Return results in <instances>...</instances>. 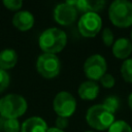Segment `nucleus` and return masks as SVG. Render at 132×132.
<instances>
[{
    "label": "nucleus",
    "instance_id": "obj_25",
    "mask_svg": "<svg viewBox=\"0 0 132 132\" xmlns=\"http://www.w3.org/2000/svg\"><path fill=\"white\" fill-rule=\"evenodd\" d=\"M46 132H64V131H63V130H60V129H58V128H56V127H52V128L47 129Z\"/></svg>",
    "mask_w": 132,
    "mask_h": 132
},
{
    "label": "nucleus",
    "instance_id": "obj_15",
    "mask_svg": "<svg viewBox=\"0 0 132 132\" xmlns=\"http://www.w3.org/2000/svg\"><path fill=\"white\" fill-rule=\"evenodd\" d=\"M18 62V55L12 48H5L0 53V68L10 69Z\"/></svg>",
    "mask_w": 132,
    "mask_h": 132
},
{
    "label": "nucleus",
    "instance_id": "obj_24",
    "mask_svg": "<svg viewBox=\"0 0 132 132\" xmlns=\"http://www.w3.org/2000/svg\"><path fill=\"white\" fill-rule=\"evenodd\" d=\"M68 126V118H64V117H58L56 119V128L63 130L64 128H66Z\"/></svg>",
    "mask_w": 132,
    "mask_h": 132
},
{
    "label": "nucleus",
    "instance_id": "obj_23",
    "mask_svg": "<svg viewBox=\"0 0 132 132\" xmlns=\"http://www.w3.org/2000/svg\"><path fill=\"white\" fill-rule=\"evenodd\" d=\"M3 4L9 10H18L19 8L22 7L23 2L21 0H4Z\"/></svg>",
    "mask_w": 132,
    "mask_h": 132
},
{
    "label": "nucleus",
    "instance_id": "obj_22",
    "mask_svg": "<svg viewBox=\"0 0 132 132\" xmlns=\"http://www.w3.org/2000/svg\"><path fill=\"white\" fill-rule=\"evenodd\" d=\"M9 85V75L5 70L0 68V93L3 92Z\"/></svg>",
    "mask_w": 132,
    "mask_h": 132
},
{
    "label": "nucleus",
    "instance_id": "obj_19",
    "mask_svg": "<svg viewBox=\"0 0 132 132\" xmlns=\"http://www.w3.org/2000/svg\"><path fill=\"white\" fill-rule=\"evenodd\" d=\"M110 112H112L114 114V112L118 110L119 106H120V101L119 98L116 96H108L105 98V100L102 103Z\"/></svg>",
    "mask_w": 132,
    "mask_h": 132
},
{
    "label": "nucleus",
    "instance_id": "obj_12",
    "mask_svg": "<svg viewBox=\"0 0 132 132\" xmlns=\"http://www.w3.org/2000/svg\"><path fill=\"white\" fill-rule=\"evenodd\" d=\"M13 26L21 31H27L34 25V16L29 11H19L13 15Z\"/></svg>",
    "mask_w": 132,
    "mask_h": 132
},
{
    "label": "nucleus",
    "instance_id": "obj_11",
    "mask_svg": "<svg viewBox=\"0 0 132 132\" xmlns=\"http://www.w3.org/2000/svg\"><path fill=\"white\" fill-rule=\"evenodd\" d=\"M132 53V42L125 38L117 39L112 44V54L116 58L121 60H126Z\"/></svg>",
    "mask_w": 132,
    "mask_h": 132
},
{
    "label": "nucleus",
    "instance_id": "obj_4",
    "mask_svg": "<svg viewBox=\"0 0 132 132\" xmlns=\"http://www.w3.org/2000/svg\"><path fill=\"white\" fill-rule=\"evenodd\" d=\"M27 110V102L24 97L9 94L0 99V114L4 119H16Z\"/></svg>",
    "mask_w": 132,
    "mask_h": 132
},
{
    "label": "nucleus",
    "instance_id": "obj_28",
    "mask_svg": "<svg viewBox=\"0 0 132 132\" xmlns=\"http://www.w3.org/2000/svg\"><path fill=\"white\" fill-rule=\"evenodd\" d=\"M86 132H94V131H86Z\"/></svg>",
    "mask_w": 132,
    "mask_h": 132
},
{
    "label": "nucleus",
    "instance_id": "obj_8",
    "mask_svg": "<svg viewBox=\"0 0 132 132\" xmlns=\"http://www.w3.org/2000/svg\"><path fill=\"white\" fill-rule=\"evenodd\" d=\"M76 108L74 97L68 92H60L54 99V109L59 117L69 118Z\"/></svg>",
    "mask_w": 132,
    "mask_h": 132
},
{
    "label": "nucleus",
    "instance_id": "obj_20",
    "mask_svg": "<svg viewBox=\"0 0 132 132\" xmlns=\"http://www.w3.org/2000/svg\"><path fill=\"white\" fill-rule=\"evenodd\" d=\"M102 41L106 46H110L113 44V33L109 28H105L102 32Z\"/></svg>",
    "mask_w": 132,
    "mask_h": 132
},
{
    "label": "nucleus",
    "instance_id": "obj_27",
    "mask_svg": "<svg viewBox=\"0 0 132 132\" xmlns=\"http://www.w3.org/2000/svg\"><path fill=\"white\" fill-rule=\"evenodd\" d=\"M131 40H132V31H131Z\"/></svg>",
    "mask_w": 132,
    "mask_h": 132
},
{
    "label": "nucleus",
    "instance_id": "obj_9",
    "mask_svg": "<svg viewBox=\"0 0 132 132\" xmlns=\"http://www.w3.org/2000/svg\"><path fill=\"white\" fill-rule=\"evenodd\" d=\"M76 15L77 10L66 2L57 5L54 11L55 21L62 26H68L74 23V21L76 20Z\"/></svg>",
    "mask_w": 132,
    "mask_h": 132
},
{
    "label": "nucleus",
    "instance_id": "obj_13",
    "mask_svg": "<svg viewBox=\"0 0 132 132\" xmlns=\"http://www.w3.org/2000/svg\"><path fill=\"white\" fill-rule=\"evenodd\" d=\"M47 126L44 120L38 117L29 118L26 120L21 128L20 132H46Z\"/></svg>",
    "mask_w": 132,
    "mask_h": 132
},
{
    "label": "nucleus",
    "instance_id": "obj_3",
    "mask_svg": "<svg viewBox=\"0 0 132 132\" xmlns=\"http://www.w3.org/2000/svg\"><path fill=\"white\" fill-rule=\"evenodd\" d=\"M86 120L92 128L96 130H106L114 122V114L103 104H96L88 109Z\"/></svg>",
    "mask_w": 132,
    "mask_h": 132
},
{
    "label": "nucleus",
    "instance_id": "obj_10",
    "mask_svg": "<svg viewBox=\"0 0 132 132\" xmlns=\"http://www.w3.org/2000/svg\"><path fill=\"white\" fill-rule=\"evenodd\" d=\"M67 4L73 6L76 10L88 13V12H96L101 10L104 5L105 1L103 0H96V1H90V0H72V1H66Z\"/></svg>",
    "mask_w": 132,
    "mask_h": 132
},
{
    "label": "nucleus",
    "instance_id": "obj_14",
    "mask_svg": "<svg viewBox=\"0 0 132 132\" xmlns=\"http://www.w3.org/2000/svg\"><path fill=\"white\" fill-rule=\"evenodd\" d=\"M99 94V86L93 80H88L80 84L78 95L84 100H94Z\"/></svg>",
    "mask_w": 132,
    "mask_h": 132
},
{
    "label": "nucleus",
    "instance_id": "obj_1",
    "mask_svg": "<svg viewBox=\"0 0 132 132\" xmlns=\"http://www.w3.org/2000/svg\"><path fill=\"white\" fill-rule=\"evenodd\" d=\"M39 46L46 54L61 52L67 42L66 34L58 28H50L43 31L39 37Z\"/></svg>",
    "mask_w": 132,
    "mask_h": 132
},
{
    "label": "nucleus",
    "instance_id": "obj_21",
    "mask_svg": "<svg viewBox=\"0 0 132 132\" xmlns=\"http://www.w3.org/2000/svg\"><path fill=\"white\" fill-rule=\"evenodd\" d=\"M100 82L101 85L104 87V88H112L116 84V80H114V77L111 75V74H108V73H105L101 78H100Z\"/></svg>",
    "mask_w": 132,
    "mask_h": 132
},
{
    "label": "nucleus",
    "instance_id": "obj_6",
    "mask_svg": "<svg viewBox=\"0 0 132 132\" xmlns=\"http://www.w3.org/2000/svg\"><path fill=\"white\" fill-rule=\"evenodd\" d=\"M102 27V20L96 12L84 13L78 21L79 33L85 37L96 36Z\"/></svg>",
    "mask_w": 132,
    "mask_h": 132
},
{
    "label": "nucleus",
    "instance_id": "obj_2",
    "mask_svg": "<svg viewBox=\"0 0 132 132\" xmlns=\"http://www.w3.org/2000/svg\"><path fill=\"white\" fill-rule=\"evenodd\" d=\"M110 22L119 28L132 26V2L127 0H116L108 8Z\"/></svg>",
    "mask_w": 132,
    "mask_h": 132
},
{
    "label": "nucleus",
    "instance_id": "obj_16",
    "mask_svg": "<svg viewBox=\"0 0 132 132\" xmlns=\"http://www.w3.org/2000/svg\"><path fill=\"white\" fill-rule=\"evenodd\" d=\"M0 130L3 132H20V123L16 119H0Z\"/></svg>",
    "mask_w": 132,
    "mask_h": 132
},
{
    "label": "nucleus",
    "instance_id": "obj_18",
    "mask_svg": "<svg viewBox=\"0 0 132 132\" xmlns=\"http://www.w3.org/2000/svg\"><path fill=\"white\" fill-rule=\"evenodd\" d=\"M108 132H132V128L125 121H114L108 128Z\"/></svg>",
    "mask_w": 132,
    "mask_h": 132
},
{
    "label": "nucleus",
    "instance_id": "obj_26",
    "mask_svg": "<svg viewBox=\"0 0 132 132\" xmlns=\"http://www.w3.org/2000/svg\"><path fill=\"white\" fill-rule=\"evenodd\" d=\"M128 104H129V106H130V108L132 109V93L129 95V97H128Z\"/></svg>",
    "mask_w": 132,
    "mask_h": 132
},
{
    "label": "nucleus",
    "instance_id": "obj_5",
    "mask_svg": "<svg viewBox=\"0 0 132 132\" xmlns=\"http://www.w3.org/2000/svg\"><path fill=\"white\" fill-rule=\"evenodd\" d=\"M36 67L38 72L45 78H53L60 72L61 63L59 58L53 54H42L38 57Z\"/></svg>",
    "mask_w": 132,
    "mask_h": 132
},
{
    "label": "nucleus",
    "instance_id": "obj_17",
    "mask_svg": "<svg viewBox=\"0 0 132 132\" xmlns=\"http://www.w3.org/2000/svg\"><path fill=\"white\" fill-rule=\"evenodd\" d=\"M121 74L125 81L132 84V59H126L121 66Z\"/></svg>",
    "mask_w": 132,
    "mask_h": 132
},
{
    "label": "nucleus",
    "instance_id": "obj_7",
    "mask_svg": "<svg viewBox=\"0 0 132 132\" xmlns=\"http://www.w3.org/2000/svg\"><path fill=\"white\" fill-rule=\"evenodd\" d=\"M106 61L101 55H92L84 64V71L91 80L100 79L106 73Z\"/></svg>",
    "mask_w": 132,
    "mask_h": 132
}]
</instances>
